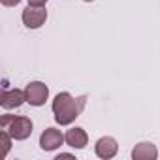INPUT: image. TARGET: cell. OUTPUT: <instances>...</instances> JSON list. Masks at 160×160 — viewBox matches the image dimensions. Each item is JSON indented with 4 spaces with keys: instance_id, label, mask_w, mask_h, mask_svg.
I'll use <instances>...</instances> for the list:
<instances>
[{
    "instance_id": "9c48e42d",
    "label": "cell",
    "mask_w": 160,
    "mask_h": 160,
    "mask_svg": "<svg viewBox=\"0 0 160 160\" xmlns=\"http://www.w3.org/2000/svg\"><path fill=\"white\" fill-rule=\"evenodd\" d=\"M132 158L134 160H156L158 158V149L154 143L141 141L132 149Z\"/></svg>"
},
{
    "instance_id": "7c38bea8",
    "label": "cell",
    "mask_w": 160,
    "mask_h": 160,
    "mask_svg": "<svg viewBox=\"0 0 160 160\" xmlns=\"http://www.w3.org/2000/svg\"><path fill=\"white\" fill-rule=\"evenodd\" d=\"M2 2V6H6V8H13V6H17L21 0H0Z\"/></svg>"
},
{
    "instance_id": "5b68a950",
    "label": "cell",
    "mask_w": 160,
    "mask_h": 160,
    "mask_svg": "<svg viewBox=\"0 0 160 160\" xmlns=\"http://www.w3.org/2000/svg\"><path fill=\"white\" fill-rule=\"evenodd\" d=\"M64 141H66L64 134L60 130H57V128H45L42 132V136H40V147H42V151H55Z\"/></svg>"
},
{
    "instance_id": "4fadbf2b",
    "label": "cell",
    "mask_w": 160,
    "mask_h": 160,
    "mask_svg": "<svg viewBox=\"0 0 160 160\" xmlns=\"http://www.w3.org/2000/svg\"><path fill=\"white\" fill-rule=\"evenodd\" d=\"M83 2H92V0H83Z\"/></svg>"
},
{
    "instance_id": "52a82bcc",
    "label": "cell",
    "mask_w": 160,
    "mask_h": 160,
    "mask_svg": "<svg viewBox=\"0 0 160 160\" xmlns=\"http://www.w3.org/2000/svg\"><path fill=\"white\" fill-rule=\"evenodd\" d=\"M117 151H119V143H117V139L111 138V136H104V138H100V139L96 141V145H94V152H96V156H98V158H104V160L113 158V156L117 154Z\"/></svg>"
},
{
    "instance_id": "3957f363",
    "label": "cell",
    "mask_w": 160,
    "mask_h": 160,
    "mask_svg": "<svg viewBox=\"0 0 160 160\" xmlns=\"http://www.w3.org/2000/svg\"><path fill=\"white\" fill-rule=\"evenodd\" d=\"M25 94H27V102L34 108H40L47 102L49 98V89L45 83L42 81H32L25 87Z\"/></svg>"
},
{
    "instance_id": "277c9868",
    "label": "cell",
    "mask_w": 160,
    "mask_h": 160,
    "mask_svg": "<svg viewBox=\"0 0 160 160\" xmlns=\"http://www.w3.org/2000/svg\"><path fill=\"white\" fill-rule=\"evenodd\" d=\"M23 23L27 28H40L45 21H47V10L43 8H36V6H28L27 10H23L21 15Z\"/></svg>"
},
{
    "instance_id": "6da1fadb",
    "label": "cell",
    "mask_w": 160,
    "mask_h": 160,
    "mask_svg": "<svg viewBox=\"0 0 160 160\" xmlns=\"http://www.w3.org/2000/svg\"><path fill=\"white\" fill-rule=\"evenodd\" d=\"M87 104V96H79L73 98L70 92H58L51 104V109L55 113V121L60 126H68L72 124L79 115L83 113Z\"/></svg>"
},
{
    "instance_id": "30bf717a",
    "label": "cell",
    "mask_w": 160,
    "mask_h": 160,
    "mask_svg": "<svg viewBox=\"0 0 160 160\" xmlns=\"http://www.w3.org/2000/svg\"><path fill=\"white\" fill-rule=\"evenodd\" d=\"M12 136L6 132V130H2V132H0V141H2V149H4V156L10 152V149H12Z\"/></svg>"
},
{
    "instance_id": "ba28073f",
    "label": "cell",
    "mask_w": 160,
    "mask_h": 160,
    "mask_svg": "<svg viewBox=\"0 0 160 160\" xmlns=\"http://www.w3.org/2000/svg\"><path fill=\"white\" fill-rule=\"evenodd\" d=\"M64 138H66V145L72 147V149H85L87 143H89L87 132H85L83 128H79V126L70 128V130L64 134Z\"/></svg>"
},
{
    "instance_id": "8fae6325",
    "label": "cell",
    "mask_w": 160,
    "mask_h": 160,
    "mask_svg": "<svg viewBox=\"0 0 160 160\" xmlns=\"http://www.w3.org/2000/svg\"><path fill=\"white\" fill-rule=\"evenodd\" d=\"M47 4V0H28V6H36V8H43Z\"/></svg>"
},
{
    "instance_id": "7a4b0ae2",
    "label": "cell",
    "mask_w": 160,
    "mask_h": 160,
    "mask_svg": "<svg viewBox=\"0 0 160 160\" xmlns=\"http://www.w3.org/2000/svg\"><path fill=\"white\" fill-rule=\"evenodd\" d=\"M0 128L6 130L15 141H23V139H28L32 134V121L23 115H2Z\"/></svg>"
},
{
    "instance_id": "8992f818",
    "label": "cell",
    "mask_w": 160,
    "mask_h": 160,
    "mask_svg": "<svg viewBox=\"0 0 160 160\" xmlns=\"http://www.w3.org/2000/svg\"><path fill=\"white\" fill-rule=\"evenodd\" d=\"M27 102V94L21 89H4L2 96H0V106L4 109H15L21 108Z\"/></svg>"
}]
</instances>
